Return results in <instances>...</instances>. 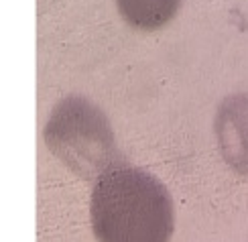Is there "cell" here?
<instances>
[{"label":"cell","instance_id":"obj_4","mask_svg":"<svg viewBox=\"0 0 248 242\" xmlns=\"http://www.w3.org/2000/svg\"><path fill=\"white\" fill-rule=\"evenodd\" d=\"M118 13L140 31H157L175 18L181 0H116Z\"/></svg>","mask_w":248,"mask_h":242},{"label":"cell","instance_id":"obj_2","mask_svg":"<svg viewBox=\"0 0 248 242\" xmlns=\"http://www.w3.org/2000/svg\"><path fill=\"white\" fill-rule=\"evenodd\" d=\"M43 139L71 173L88 181H96L102 173L124 163L108 116L81 96H69L57 104L47 120Z\"/></svg>","mask_w":248,"mask_h":242},{"label":"cell","instance_id":"obj_3","mask_svg":"<svg viewBox=\"0 0 248 242\" xmlns=\"http://www.w3.org/2000/svg\"><path fill=\"white\" fill-rule=\"evenodd\" d=\"M216 134L228 165L248 175V94H236L222 102L216 114Z\"/></svg>","mask_w":248,"mask_h":242},{"label":"cell","instance_id":"obj_1","mask_svg":"<svg viewBox=\"0 0 248 242\" xmlns=\"http://www.w3.org/2000/svg\"><path fill=\"white\" fill-rule=\"evenodd\" d=\"M92 228L98 242H169L173 199L153 173L118 163L92 189Z\"/></svg>","mask_w":248,"mask_h":242}]
</instances>
